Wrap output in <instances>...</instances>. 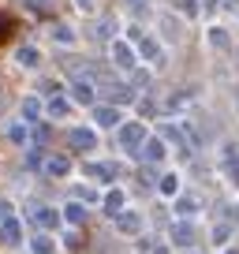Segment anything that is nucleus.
I'll return each mask as SVG.
<instances>
[{
	"label": "nucleus",
	"mask_w": 239,
	"mask_h": 254,
	"mask_svg": "<svg viewBox=\"0 0 239 254\" xmlns=\"http://www.w3.org/2000/svg\"><path fill=\"white\" fill-rule=\"evenodd\" d=\"M146 124L142 120H131V124H120L116 127V142L123 153H142V142H146Z\"/></svg>",
	"instance_id": "1"
},
{
	"label": "nucleus",
	"mask_w": 239,
	"mask_h": 254,
	"mask_svg": "<svg viewBox=\"0 0 239 254\" xmlns=\"http://www.w3.org/2000/svg\"><path fill=\"white\" fill-rule=\"evenodd\" d=\"M109 53H112V64H116V67H123V71H135V67H138V53H135V45H131V41L112 38Z\"/></svg>",
	"instance_id": "2"
},
{
	"label": "nucleus",
	"mask_w": 239,
	"mask_h": 254,
	"mask_svg": "<svg viewBox=\"0 0 239 254\" xmlns=\"http://www.w3.org/2000/svg\"><path fill=\"white\" fill-rule=\"evenodd\" d=\"M67 146H71L75 153H90L97 146V131L94 127H71V131H67Z\"/></svg>",
	"instance_id": "3"
},
{
	"label": "nucleus",
	"mask_w": 239,
	"mask_h": 254,
	"mask_svg": "<svg viewBox=\"0 0 239 254\" xmlns=\"http://www.w3.org/2000/svg\"><path fill=\"white\" fill-rule=\"evenodd\" d=\"M142 157H146V165H150V168L161 165V161L168 157V142H165L161 135H150V138L142 142Z\"/></svg>",
	"instance_id": "4"
},
{
	"label": "nucleus",
	"mask_w": 239,
	"mask_h": 254,
	"mask_svg": "<svg viewBox=\"0 0 239 254\" xmlns=\"http://www.w3.org/2000/svg\"><path fill=\"white\" fill-rule=\"evenodd\" d=\"M41 172L53 176V180H64V176L71 172V157H67V153H45V165H41Z\"/></svg>",
	"instance_id": "5"
},
{
	"label": "nucleus",
	"mask_w": 239,
	"mask_h": 254,
	"mask_svg": "<svg viewBox=\"0 0 239 254\" xmlns=\"http://www.w3.org/2000/svg\"><path fill=\"white\" fill-rule=\"evenodd\" d=\"M194 239H198V228H194V221H176V224H172V243H176V247L191 251Z\"/></svg>",
	"instance_id": "6"
},
{
	"label": "nucleus",
	"mask_w": 239,
	"mask_h": 254,
	"mask_svg": "<svg viewBox=\"0 0 239 254\" xmlns=\"http://www.w3.org/2000/svg\"><path fill=\"white\" fill-rule=\"evenodd\" d=\"M112 224H116L120 236H142V213H135V209H123Z\"/></svg>",
	"instance_id": "7"
},
{
	"label": "nucleus",
	"mask_w": 239,
	"mask_h": 254,
	"mask_svg": "<svg viewBox=\"0 0 239 254\" xmlns=\"http://www.w3.org/2000/svg\"><path fill=\"white\" fill-rule=\"evenodd\" d=\"M41 112H45V105H41V97L38 94H30V97H23V105H19V116H23V124L26 127H34L41 120Z\"/></svg>",
	"instance_id": "8"
},
{
	"label": "nucleus",
	"mask_w": 239,
	"mask_h": 254,
	"mask_svg": "<svg viewBox=\"0 0 239 254\" xmlns=\"http://www.w3.org/2000/svg\"><path fill=\"white\" fill-rule=\"evenodd\" d=\"M34 221H38L45 232H56L60 224H64V217H60V209H53V206H38L34 209Z\"/></svg>",
	"instance_id": "9"
},
{
	"label": "nucleus",
	"mask_w": 239,
	"mask_h": 254,
	"mask_svg": "<svg viewBox=\"0 0 239 254\" xmlns=\"http://www.w3.org/2000/svg\"><path fill=\"white\" fill-rule=\"evenodd\" d=\"M94 124H97V127H120L123 120H120V109H116V105H94Z\"/></svg>",
	"instance_id": "10"
},
{
	"label": "nucleus",
	"mask_w": 239,
	"mask_h": 254,
	"mask_svg": "<svg viewBox=\"0 0 239 254\" xmlns=\"http://www.w3.org/2000/svg\"><path fill=\"white\" fill-rule=\"evenodd\" d=\"M172 213L179 217V221H191V217L198 213V198H194V194H176V202H172Z\"/></svg>",
	"instance_id": "11"
},
{
	"label": "nucleus",
	"mask_w": 239,
	"mask_h": 254,
	"mask_svg": "<svg viewBox=\"0 0 239 254\" xmlns=\"http://www.w3.org/2000/svg\"><path fill=\"white\" fill-rule=\"evenodd\" d=\"M123 202H127V194H123V190H109V194H105L101 198V209H105V217H112V221H116L120 213H123Z\"/></svg>",
	"instance_id": "12"
},
{
	"label": "nucleus",
	"mask_w": 239,
	"mask_h": 254,
	"mask_svg": "<svg viewBox=\"0 0 239 254\" xmlns=\"http://www.w3.org/2000/svg\"><path fill=\"white\" fill-rule=\"evenodd\" d=\"M224 168H228V180L239 187V142L224 146Z\"/></svg>",
	"instance_id": "13"
},
{
	"label": "nucleus",
	"mask_w": 239,
	"mask_h": 254,
	"mask_svg": "<svg viewBox=\"0 0 239 254\" xmlns=\"http://www.w3.org/2000/svg\"><path fill=\"white\" fill-rule=\"evenodd\" d=\"M179 34H183V19L179 15H161V38L165 41H179Z\"/></svg>",
	"instance_id": "14"
},
{
	"label": "nucleus",
	"mask_w": 239,
	"mask_h": 254,
	"mask_svg": "<svg viewBox=\"0 0 239 254\" xmlns=\"http://www.w3.org/2000/svg\"><path fill=\"white\" fill-rule=\"evenodd\" d=\"M135 53L142 56V60H161V38H153V34L146 38V34H142V38H138V49H135Z\"/></svg>",
	"instance_id": "15"
},
{
	"label": "nucleus",
	"mask_w": 239,
	"mask_h": 254,
	"mask_svg": "<svg viewBox=\"0 0 239 254\" xmlns=\"http://www.w3.org/2000/svg\"><path fill=\"white\" fill-rule=\"evenodd\" d=\"M45 116L49 120H67V116H71V101H67V97H53V101H45Z\"/></svg>",
	"instance_id": "16"
},
{
	"label": "nucleus",
	"mask_w": 239,
	"mask_h": 254,
	"mask_svg": "<svg viewBox=\"0 0 239 254\" xmlns=\"http://www.w3.org/2000/svg\"><path fill=\"white\" fill-rule=\"evenodd\" d=\"M30 254H56V239L49 236V232L30 236Z\"/></svg>",
	"instance_id": "17"
},
{
	"label": "nucleus",
	"mask_w": 239,
	"mask_h": 254,
	"mask_svg": "<svg viewBox=\"0 0 239 254\" xmlns=\"http://www.w3.org/2000/svg\"><path fill=\"white\" fill-rule=\"evenodd\" d=\"M157 190L165 194V198H176V194H179V172H161Z\"/></svg>",
	"instance_id": "18"
},
{
	"label": "nucleus",
	"mask_w": 239,
	"mask_h": 254,
	"mask_svg": "<svg viewBox=\"0 0 239 254\" xmlns=\"http://www.w3.org/2000/svg\"><path fill=\"white\" fill-rule=\"evenodd\" d=\"M60 217H64L67 224H75V228H79V224L86 221V206H82V202H67V206L60 209Z\"/></svg>",
	"instance_id": "19"
},
{
	"label": "nucleus",
	"mask_w": 239,
	"mask_h": 254,
	"mask_svg": "<svg viewBox=\"0 0 239 254\" xmlns=\"http://www.w3.org/2000/svg\"><path fill=\"white\" fill-rule=\"evenodd\" d=\"M75 101L79 105H94V86H90V75H82V79H75Z\"/></svg>",
	"instance_id": "20"
},
{
	"label": "nucleus",
	"mask_w": 239,
	"mask_h": 254,
	"mask_svg": "<svg viewBox=\"0 0 239 254\" xmlns=\"http://www.w3.org/2000/svg\"><path fill=\"white\" fill-rule=\"evenodd\" d=\"M15 60H19V67H38V64H41V49L38 45H23L15 53Z\"/></svg>",
	"instance_id": "21"
},
{
	"label": "nucleus",
	"mask_w": 239,
	"mask_h": 254,
	"mask_svg": "<svg viewBox=\"0 0 239 254\" xmlns=\"http://www.w3.org/2000/svg\"><path fill=\"white\" fill-rule=\"evenodd\" d=\"M0 239H4V243H19V239H23V224H19L15 217H8V221L0 224Z\"/></svg>",
	"instance_id": "22"
},
{
	"label": "nucleus",
	"mask_w": 239,
	"mask_h": 254,
	"mask_svg": "<svg viewBox=\"0 0 239 254\" xmlns=\"http://www.w3.org/2000/svg\"><path fill=\"white\" fill-rule=\"evenodd\" d=\"M82 172H86L90 180H109V176H112V172H120V168H116V165H105V161H90Z\"/></svg>",
	"instance_id": "23"
},
{
	"label": "nucleus",
	"mask_w": 239,
	"mask_h": 254,
	"mask_svg": "<svg viewBox=\"0 0 239 254\" xmlns=\"http://www.w3.org/2000/svg\"><path fill=\"white\" fill-rule=\"evenodd\" d=\"M232 232H236V228H232L228 221H221V224H213V232H209V239H213L217 247H232Z\"/></svg>",
	"instance_id": "24"
},
{
	"label": "nucleus",
	"mask_w": 239,
	"mask_h": 254,
	"mask_svg": "<svg viewBox=\"0 0 239 254\" xmlns=\"http://www.w3.org/2000/svg\"><path fill=\"white\" fill-rule=\"evenodd\" d=\"M109 97L116 105H127V101H135V86H131V82H116V86L109 90Z\"/></svg>",
	"instance_id": "25"
},
{
	"label": "nucleus",
	"mask_w": 239,
	"mask_h": 254,
	"mask_svg": "<svg viewBox=\"0 0 239 254\" xmlns=\"http://www.w3.org/2000/svg\"><path fill=\"white\" fill-rule=\"evenodd\" d=\"M8 138H11L15 146H26V138H30V127L19 120V124H11V127H8Z\"/></svg>",
	"instance_id": "26"
},
{
	"label": "nucleus",
	"mask_w": 239,
	"mask_h": 254,
	"mask_svg": "<svg viewBox=\"0 0 239 254\" xmlns=\"http://www.w3.org/2000/svg\"><path fill=\"white\" fill-rule=\"evenodd\" d=\"M206 38H209V45H213V49H228V45H232V41H228V34H224L221 26H213V30H209Z\"/></svg>",
	"instance_id": "27"
},
{
	"label": "nucleus",
	"mask_w": 239,
	"mask_h": 254,
	"mask_svg": "<svg viewBox=\"0 0 239 254\" xmlns=\"http://www.w3.org/2000/svg\"><path fill=\"white\" fill-rule=\"evenodd\" d=\"M53 41H60V45H71V41H75L71 26H64V23H60V26H53Z\"/></svg>",
	"instance_id": "28"
},
{
	"label": "nucleus",
	"mask_w": 239,
	"mask_h": 254,
	"mask_svg": "<svg viewBox=\"0 0 239 254\" xmlns=\"http://www.w3.org/2000/svg\"><path fill=\"white\" fill-rule=\"evenodd\" d=\"M187 101H191V97H187V94H168L165 109H168V112H179V109H187Z\"/></svg>",
	"instance_id": "29"
},
{
	"label": "nucleus",
	"mask_w": 239,
	"mask_h": 254,
	"mask_svg": "<svg viewBox=\"0 0 239 254\" xmlns=\"http://www.w3.org/2000/svg\"><path fill=\"white\" fill-rule=\"evenodd\" d=\"M41 165H45V153H41V146H34L26 153V168H41Z\"/></svg>",
	"instance_id": "30"
},
{
	"label": "nucleus",
	"mask_w": 239,
	"mask_h": 254,
	"mask_svg": "<svg viewBox=\"0 0 239 254\" xmlns=\"http://www.w3.org/2000/svg\"><path fill=\"white\" fill-rule=\"evenodd\" d=\"M11 30H15V19H11V15H0V41H8Z\"/></svg>",
	"instance_id": "31"
},
{
	"label": "nucleus",
	"mask_w": 239,
	"mask_h": 254,
	"mask_svg": "<svg viewBox=\"0 0 239 254\" xmlns=\"http://www.w3.org/2000/svg\"><path fill=\"white\" fill-rule=\"evenodd\" d=\"M97 34H101V38H116V23H112V19H101V23H97Z\"/></svg>",
	"instance_id": "32"
},
{
	"label": "nucleus",
	"mask_w": 239,
	"mask_h": 254,
	"mask_svg": "<svg viewBox=\"0 0 239 254\" xmlns=\"http://www.w3.org/2000/svg\"><path fill=\"white\" fill-rule=\"evenodd\" d=\"M131 79H135L131 86H146V82H150L153 75H150V71H138V67H135V71H131Z\"/></svg>",
	"instance_id": "33"
},
{
	"label": "nucleus",
	"mask_w": 239,
	"mask_h": 254,
	"mask_svg": "<svg viewBox=\"0 0 239 254\" xmlns=\"http://www.w3.org/2000/svg\"><path fill=\"white\" fill-rule=\"evenodd\" d=\"M179 11L183 15H198V0H179Z\"/></svg>",
	"instance_id": "34"
},
{
	"label": "nucleus",
	"mask_w": 239,
	"mask_h": 254,
	"mask_svg": "<svg viewBox=\"0 0 239 254\" xmlns=\"http://www.w3.org/2000/svg\"><path fill=\"white\" fill-rule=\"evenodd\" d=\"M217 8H221V11H228V15H236V11H239V0H221Z\"/></svg>",
	"instance_id": "35"
},
{
	"label": "nucleus",
	"mask_w": 239,
	"mask_h": 254,
	"mask_svg": "<svg viewBox=\"0 0 239 254\" xmlns=\"http://www.w3.org/2000/svg\"><path fill=\"white\" fill-rule=\"evenodd\" d=\"M138 112H142V116H157V105L153 101H138Z\"/></svg>",
	"instance_id": "36"
},
{
	"label": "nucleus",
	"mask_w": 239,
	"mask_h": 254,
	"mask_svg": "<svg viewBox=\"0 0 239 254\" xmlns=\"http://www.w3.org/2000/svg\"><path fill=\"white\" fill-rule=\"evenodd\" d=\"M79 198H86V202H97V190H94V187H79Z\"/></svg>",
	"instance_id": "37"
},
{
	"label": "nucleus",
	"mask_w": 239,
	"mask_h": 254,
	"mask_svg": "<svg viewBox=\"0 0 239 254\" xmlns=\"http://www.w3.org/2000/svg\"><path fill=\"white\" fill-rule=\"evenodd\" d=\"M8 217H11V206H8V202H4V198H0V224L8 221Z\"/></svg>",
	"instance_id": "38"
},
{
	"label": "nucleus",
	"mask_w": 239,
	"mask_h": 254,
	"mask_svg": "<svg viewBox=\"0 0 239 254\" xmlns=\"http://www.w3.org/2000/svg\"><path fill=\"white\" fill-rule=\"evenodd\" d=\"M75 4H79V11H90V8H94V0H75Z\"/></svg>",
	"instance_id": "39"
},
{
	"label": "nucleus",
	"mask_w": 239,
	"mask_h": 254,
	"mask_svg": "<svg viewBox=\"0 0 239 254\" xmlns=\"http://www.w3.org/2000/svg\"><path fill=\"white\" fill-rule=\"evenodd\" d=\"M202 4H206V8H217V4H221V0H202Z\"/></svg>",
	"instance_id": "40"
},
{
	"label": "nucleus",
	"mask_w": 239,
	"mask_h": 254,
	"mask_svg": "<svg viewBox=\"0 0 239 254\" xmlns=\"http://www.w3.org/2000/svg\"><path fill=\"white\" fill-rule=\"evenodd\" d=\"M153 254H168V247H153Z\"/></svg>",
	"instance_id": "41"
},
{
	"label": "nucleus",
	"mask_w": 239,
	"mask_h": 254,
	"mask_svg": "<svg viewBox=\"0 0 239 254\" xmlns=\"http://www.w3.org/2000/svg\"><path fill=\"white\" fill-rule=\"evenodd\" d=\"M224 254H239V247H224Z\"/></svg>",
	"instance_id": "42"
},
{
	"label": "nucleus",
	"mask_w": 239,
	"mask_h": 254,
	"mask_svg": "<svg viewBox=\"0 0 239 254\" xmlns=\"http://www.w3.org/2000/svg\"><path fill=\"white\" fill-rule=\"evenodd\" d=\"M127 4H142V0H127Z\"/></svg>",
	"instance_id": "43"
},
{
	"label": "nucleus",
	"mask_w": 239,
	"mask_h": 254,
	"mask_svg": "<svg viewBox=\"0 0 239 254\" xmlns=\"http://www.w3.org/2000/svg\"><path fill=\"white\" fill-rule=\"evenodd\" d=\"M187 254H194V251H187Z\"/></svg>",
	"instance_id": "44"
},
{
	"label": "nucleus",
	"mask_w": 239,
	"mask_h": 254,
	"mask_svg": "<svg viewBox=\"0 0 239 254\" xmlns=\"http://www.w3.org/2000/svg\"><path fill=\"white\" fill-rule=\"evenodd\" d=\"M236 56H239V49H236Z\"/></svg>",
	"instance_id": "45"
}]
</instances>
